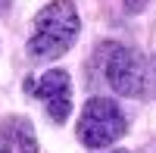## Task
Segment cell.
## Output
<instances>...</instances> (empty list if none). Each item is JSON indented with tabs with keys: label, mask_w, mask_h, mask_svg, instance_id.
<instances>
[{
	"label": "cell",
	"mask_w": 156,
	"mask_h": 153,
	"mask_svg": "<svg viewBox=\"0 0 156 153\" xmlns=\"http://www.w3.org/2000/svg\"><path fill=\"white\" fill-rule=\"evenodd\" d=\"M106 59H103V75L115 94L122 97H144L147 87V59L131 47L106 44Z\"/></svg>",
	"instance_id": "3957f363"
},
{
	"label": "cell",
	"mask_w": 156,
	"mask_h": 153,
	"mask_svg": "<svg viewBox=\"0 0 156 153\" xmlns=\"http://www.w3.org/2000/svg\"><path fill=\"white\" fill-rule=\"evenodd\" d=\"M0 153H12V150H9V144H6V137H0Z\"/></svg>",
	"instance_id": "52a82bcc"
},
{
	"label": "cell",
	"mask_w": 156,
	"mask_h": 153,
	"mask_svg": "<svg viewBox=\"0 0 156 153\" xmlns=\"http://www.w3.org/2000/svg\"><path fill=\"white\" fill-rule=\"evenodd\" d=\"M31 91L37 100H44V106L50 112V119L56 125H62L72 112V81H69V72L66 69H50L44 72L37 84H31Z\"/></svg>",
	"instance_id": "277c9868"
},
{
	"label": "cell",
	"mask_w": 156,
	"mask_h": 153,
	"mask_svg": "<svg viewBox=\"0 0 156 153\" xmlns=\"http://www.w3.org/2000/svg\"><path fill=\"white\" fill-rule=\"evenodd\" d=\"M125 9L128 12H140V9H147V0H122Z\"/></svg>",
	"instance_id": "8992f818"
},
{
	"label": "cell",
	"mask_w": 156,
	"mask_h": 153,
	"mask_svg": "<svg viewBox=\"0 0 156 153\" xmlns=\"http://www.w3.org/2000/svg\"><path fill=\"white\" fill-rule=\"evenodd\" d=\"M109 153H128V150H109Z\"/></svg>",
	"instance_id": "ba28073f"
},
{
	"label": "cell",
	"mask_w": 156,
	"mask_h": 153,
	"mask_svg": "<svg viewBox=\"0 0 156 153\" xmlns=\"http://www.w3.org/2000/svg\"><path fill=\"white\" fill-rule=\"evenodd\" d=\"M128 122L122 116V109L115 106V100L109 97H90L84 109H81V119H78V141H81L87 150H100V147H109L115 144L119 137L125 134Z\"/></svg>",
	"instance_id": "7a4b0ae2"
},
{
	"label": "cell",
	"mask_w": 156,
	"mask_h": 153,
	"mask_svg": "<svg viewBox=\"0 0 156 153\" xmlns=\"http://www.w3.org/2000/svg\"><path fill=\"white\" fill-rule=\"evenodd\" d=\"M81 31V19L72 0H53L47 3L34 19V31L28 37V56L31 59H56L75 44Z\"/></svg>",
	"instance_id": "6da1fadb"
},
{
	"label": "cell",
	"mask_w": 156,
	"mask_h": 153,
	"mask_svg": "<svg viewBox=\"0 0 156 153\" xmlns=\"http://www.w3.org/2000/svg\"><path fill=\"white\" fill-rule=\"evenodd\" d=\"M6 128H12L9 137L16 141L19 153H37V137H34V128L28 119H6Z\"/></svg>",
	"instance_id": "5b68a950"
}]
</instances>
